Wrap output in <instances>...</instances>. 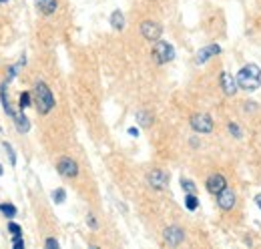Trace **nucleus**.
Wrapping results in <instances>:
<instances>
[{"label": "nucleus", "mask_w": 261, "mask_h": 249, "mask_svg": "<svg viewBox=\"0 0 261 249\" xmlns=\"http://www.w3.org/2000/svg\"><path fill=\"white\" fill-rule=\"evenodd\" d=\"M235 81H237V87L241 91L253 93V91H257L261 87V68L257 64L249 62L243 68H239V72L235 74Z\"/></svg>", "instance_id": "nucleus-1"}, {"label": "nucleus", "mask_w": 261, "mask_h": 249, "mask_svg": "<svg viewBox=\"0 0 261 249\" xmlns=\"http://www.w3.org/2000/svg\"><path fill=\"white\" fill-rule=\"evenodd\" d=\"M34 105L40 115H48L55 109V96L44 83H36L34 87Z\"/></svg>", "instance_id": "nucleus-2"}, {"label": "nucleus", "mask_w": 261, "mask_h": 249, "mask_svg": "<svg viewBox=\"0 0 261 249\" xmlns=\"http://www.w3.org/2000/svg\"><path fill=\"white\" fill-rule=\"evenodd\" d=\"M153 57H155V61L159 62V64H167V62H171L175 59V51H173V46L167 40L159 38L155 42V46H153Z\"/></svg>", "instance_id": "nucleus-3"}, {"label": "nucleus", "mask_w": 261, "mask_h": 249, "mask_svg": "<svg viewBox=\"0 0 261 249\" xmlns=\"http://www.w3.org/2000/svg\"><path fill=\"white\" fill-rule=\"evenodd\" d=\"M191 129L195 133H201V135H207L213 131V119L207 115V113H199V115H193L191 117Z\"/></svg>", "instance_id": "nucleus-4"}, {"label": "nucleus", "mask_w": 261, "mask_h": 249, "mask_svg": "<svg viewBox=\"0 0 261 249\" xmlns=\"http://www.w3.org/2000/svg\"><path fill=\"white\" fill-rule=\"evenodd\" d=\"M141 34H143L145 40H149V42H157V40L161 38V34H163V29H161L159 22L145 20V22L141 24Z\"/></svg>", "instance_id": "nucleus-5"}, {"label": "nucleus", "mask_w": 261, "mask_h": 249, "mask_svg": "<svg viewBox=\"0 0 261 249\" xmlns=\"http://www.w3.org/2000/svg\"><path fill=\"white\" fill-rule=\"evenodd\" d=\"M57 169H59V173H61L65 179H74V177L79 175V165H76V161H72L70 157H61L59 163H57Z\"/></svg>", "instance_id": "nucleus-6"}, {"label": "nucleus", "mask_w": 261, "mask_h": 249, "mask_svg": "<svg viewBox=\"0 0 261 249\" xmlns=\"http://www.w3.org/2000/svg\"><path fill=\"white\" fill-rule=\"evenodd\" d=\"M163 239L167 245L177 247V245H181L185 241V231L181 227H177V225H171V227H167L163 231Z\"/></svg>", "instance_id": "nucleus-7"}, {"label": "nucleus", "mask_w": 261, "mask_h": 249, "mask_svg": "<svg viewBox=\"0 0 261 249\" xmlns=\"http://www.w3.org/2000/svg\"><path fill=\"white\" fill-rule=\"evenodd\" d=\"M147 183L153 187V189L161 191V189H165V187L169 185V173H165L163 169H153L147 175Z\"/></svg>", "instance_id": "nucleus-8"}, {"label": "nucleus", "mask_w": 261, "mask_h": 249, "mask_svg": "<svg viewBox=\"0 0 261 249\" xmlns=\"http://www.w3.org/2000/svg\"><path fill=\"white\" fill-rule=\"evenodd\" d=\"M225 187H227V181H225V177H223V175H219V173L209 175V177H207V181H205V189H207L211 195H215V197H217Z\"/></svg>", "instance_id": "nucleus-9"}, {"label": "nucleus", "mask_w": 261, "mask_h": 249, "mask_svg": "<svg viewBox=\"0 0 261 249\" xmlns=\"http://www.w3.org/2000/svg\"><path fill=\"white\" fill-rule=\"evenodd\" d=\"M235 201H237V195H235V191L229 189V187H225V189L217 195V205H219V209H223V211L233 209V207H235Z\"/></svg>", "instance_id": "nucleus-10"}, {"label": "nucleus", "mask_w": 261, "mask_h": 249, "mask_svg": "<svg viewBox=\"0 0 261 249\" xmlns=\"http://www.w3.org/2000/svg\"><path fill=\"white\" fill-rule=\"evenodd\" d=\"M217 55H221V46L219 44H209V46H205V48H201L197 53L195 62L197 64H205L211 57H217Z\"/></svg>", "instance_id": "nucleus-11"}, {"label": "nucleus", "mask_w": 261, "mask_h": 249, "mask_svg": "<svg viewBox=\"0 0 261 249\" xmlns=\"http://www.w3.org/2000/svg\"><path fill=\"white\" fill-rule=\"evenodd\" d=\"M219 85H221L223 93L227 94V96H233V94L237 93V89H239V87H237V81H235L229 72H225V70H223L221 77H219Z\"/></svg>", "instance_id": "nucleus-12"}, {"label": "nucleus", "mask_w": 261, "mask_h": 249, "mask_svg": "<svg viewBox=\"0 0 261 249\" xmlns=\"http://www.w3.org/2000/svg\"><path fill=\"white\" fill-rule=\"evenodd\" d=\"M34 4H36V8H38L42 14H46V16L55 14L57 8H59V2H57V0H34Z\"/></svg>", "instance_id": "nucleus-13"}, {"label": "nucleus", "mask_w": 261, "mask_h": 249, "mask_svg": "<svg viewBox=\"0 0 261 249\" xmlns=\"http://www.w3.org/2000/svg\"><path fill=\"white\" fill-rule=\"evenodd\" d=\"M111 27H113L115 31H123V29H125V14H123L121 10H115V12L111 14Z\"/></svg>", "instance_id": "nucleus-14"}, {"label": "nucleus", "mask_w": 261, "mask_h": 249, "mask_svg": "<svg viewBox=\"0 0 261 249\" xmlns=\"http://www.w3.org/2000/svg\"><path fill=\"white\" fill-rule=\"evenodd\" d=\"M14 127H16V131H18V133H29L31 123H29V119L20 113V115H14Z\"/></svg>", "instance_id": "nucleus-15"}, {"label": "nucleus", "mask_w": 261, "mask_h": 249, "mask_svg": "<svg viewBox=\"0 0 261 249\" xmlns=\"http://www.w3.org/2000/svg\"><path fill=\"white\" fill-rule=\"evenodd\" d=\"M0 213H2L4 217L14 219L16 217V207H14L12 203H0Z\"/></svg>", "instance_id": "nucleus-16"}, {"label": "nucleus", "mask_w": 261, "mask_h": 249, "mask_svg": "<svg viewBox=\"0 0 261 249\" xmlns=\"http://www.w3.org/2000/svg\"><path fill=\"white\" fill-rule=\"evenodd\" d=\"M185 207L189 211H195L197 207H199V199H197L195 193H185Z\"/></svg>", "instance_id": "nucleus-17"}, {"label": "nucleus", "mask_w": 261, "mask_h": 249, "mask_svg": "<svg viewBox=\"0 0 261 249\" xmlns=\"http://www.w3.org/2000/svg\"><path fill=\"white\" fill-rule=\"evenodd\" d=\"M137 121H139V124H141V127H151V123H153V117H151L149 113H145V111H139V113H137Z\"/></svg>", "instance_id": "nucleus-18"}, {"label": "nucleus", "mask_w": 261, "mask_h": 249, "mask_svg": "<svg viewBox=\"0 0 261 249\" xmlns=\"http://www.w3.org/2000/svg\"><path fill=\"white\" fill-rule=\"evenodd\" d=\"M65 199H66V191H65V189H55V191H53V201H55L57 205L65 203Z\"/></svg>", "instance_id": "nucleus-19"}, {"label": "nucleus", "mask_w": 261, "mask_h": 249, "mask_svg": "<svg viewBox=\"0 0 261 249\" xmlns=\"http://www.w3.org/2000/svg\"><path fill=\"white\" fill-rule=\"evenodd\" d=\"M2 147H4V151L8 153V159H10V165L14 167V165H16V153H14V149H12V145L4 141V143H2Z\"/></svg>", "instance_id": "nucleus-20"}, {"label": "nucleus", "mask_w": 261, "mask_h": 249, "mask_svg": "<svg viewBox=\"0 0 261 249\" xmlns=\"http://www.w3.org/2000/svg\"><path fill=\"white\" fill-rule=\"evenodd\" d=\"M18 107H20V111H24V109L31 107V93L20 94V98H18Z\"/></svg>", "instance_id": "nucleus-21"}, {"label": "nucleus", "mask_w": 261, "mask_h": 249, "mask_svg": "<svg viewBox=\"0 0 261 249\" xmlns=\"http://www.w3.org/2000/svg\"><path fill=\"white\" fill-rule=\"evenodd\" d=\"M8 231L12 233V237H20V235H22V227H20L18 223H14V221L8 223Z\"/></svg>", "instance_id": "nucleus-22"}, {"label": "nucleus", "mask_w": 261, "mask_h": 249, "mask_svg": "<svg viewBox=\"0 0 261 249\" xmlns=\"http://www.w3.org/2000/svg\"><path fill=\"white\" fill-rule=\"evenodd\" d=\"M181 187H183V191L185 193H197V187L193 181H189V179H181Z\"/></svg>", "instance_id": "nucleus-23"}, {"label": "nucleus", "mask_w": 261, "mask_h": 249, "mask_svg": "<svg viewBox=\"0 0 261 249\" xmlns=\"http://www.w3.org/2000/svg\"><path fill=\"white\" fill-rule=\"evenodd\" d=\"M229 133H231L235 139H241V129H239V124L229 123Z\"/></svg>", "instance_id": "nucleus-24"}, {"label": "nucleus", "mask_w": 261, "mask_h": 249, "mask_svg": "<svg viewBox=\"0 0 261 249\" xmlns=\"http://www.w3.org/2000/svg\"><path fill=\"white\" fill-rule=\"evenodd\" d=\"M12 247H14V249H24V241H22V235H20V237H14V239H12Z\"/></svg>", "instance_id": "nucleus-25"}, {"label": "nucleus", "mask_w": 261, "mask_h": 249, "mask_svg": "<svg viewBox=\"0 0 261 249\" xmlns=\"http://www.w3.org/2000/svg\"><path fill=\"white\" fill-rule=\"evenodd\" d=\"M44 245H46L48 249H59V241H57V239H53V237H48V239L44 241Z\"/></svg>", "instance_id": "nucleus-26"}, {"label": "nucleus", "mask_w": 261, "mask_h": 249, "mask_svg": "<svg viewBox=\"0 0 261 249\" xmlns=\"http://www.w3.org/2000/svg\"><path fill=\"white\" fill-rule=\"evenodd\" d=\"M87 223H89V227H91V229H97V227H98L97 219H95V215H91V213L87 215Z\"/></svg>", "instance_id": "nucleus-27"}, {"label": "nucleus", "mask_w": 261, "mask_h": 249, "mask_svg": "<svg viewBox=\"0 0 261 249\" xmlns=\"http://www.w3.org/2000/svg\"><path fill=\"white\" fill-rule=\"evenodd\" d=\"M129 135H130V137H139V129H137V127H130Z\"/></svg>", "instance_id": "nucleus-28"}, {"label": "nucleus", "mask_w": 261, "mask_h": 249, "mask_svg": "<svg viewBox=\"0 0 261 249\" xmlns=\"http://www.w3.org/2000/svg\"><path fill=\"white\" fill-rule=\"evenodd\" d=\"M255 203H257V207L261 209V193L257 195V197H255Z\"/></svg>", "instance_id": "nucleus-29"}, {"label": "nucleus", "mask_w": 261, "mask_h": 249, "mask_svg": "<svg viewBox=\"0 0 261 249\" xmlns=\"http://www.w3.org/2000/svg\"><path fill=\"white\" fill-rule=\"evenodd\" d=\"M191 147H195V149L199 147V141L197 139H191Z\"/></svg>", "instance_id": "nucleus-30"}, {"label": "nucleus", "mask_w": 261, "mask_h": 249, "mask_svg": "<svg viewBox=\"0 0 261 249\" xmlns=\"http://www.w3.org/2000/svg\"><path fill=\"white\" fill-rule=\"evenodd\" d=\"M2 175H4V169H2V165H0V177H2Z\"/></svg>", "instance_id": "nucleus-31"}, {"label": "nucleus", "mask_w": 261, "mask_h": 249, "mask_svg": "<svg viewBox=\"0 0 261 249\" xmlns=\"http://www.w3.org/2000/svg\"><path fill=\"white\" fill-rule=\"evenodd\" d=\"M0 2H8V0H0Z\"/></svg>", "instance_id": "nucleus-32"}]
</instances>
